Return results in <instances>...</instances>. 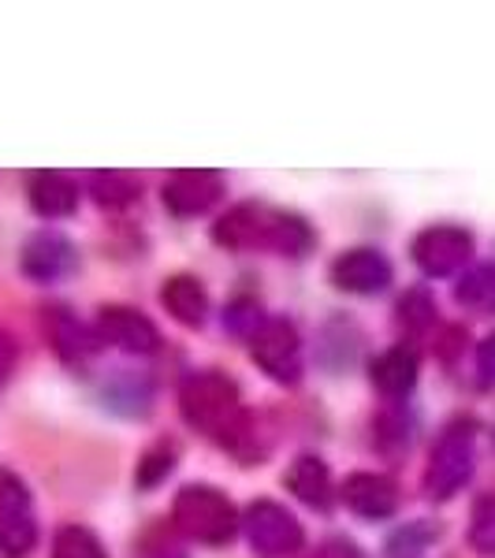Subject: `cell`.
<instances>
[{
    "label": "cell",
    "instance_id": "2",
    "mask_svg": "<svg viewBox=\"0 0 495 558\" xmlns=\"http://www.w3.org/2000/svg\"><path fill=\"white\" fill-rule=\"evenodd\" d=\"M179 410H183L186 425L213 439L228 436L239 425L242 413H246L239 399V384L228 380L224 373H194L183 384V391H179Z\"/></svg>",
    "mask_w": 495,
    "mask_h": 558
},
{
    "label": "cell",
    "instance_id": "30",
    "mask_svg": "<svg viewBox=\"0 0 495 558\" xmlns=\"http://www.w3.org/2000/svg\"><path fill=\"white\" fill-rule=\"evenodd\" d=\"M142 558H183V551H179L176 544H157V547H146Z\"/></svg>",
    "mask_w": 495,
    "mask_h": 558
},
{
    "label": "cell",
    "instance_id": "12",
    "mask_svg": "<svg viewBox=\"0 0 495 558\" xmlns=\"http://www.w3.org/2000/svg\"><path fill=\"white\" fill-rule=\"evenodd\" d=\"M79 254L75 242L64 239L60 231H38V235L26 239L23 254H20V268L26 279L34 283H52V279H64L68 272H75Z\"/></svg>",
    "mask_w": 495,
    "mask_h": 558
},
{
    "label": "cell",
    "instance_id": "24",
    "mask_svg": "<svg viewBox=\"0 0 495 558\" xmlns=\"http://www.w3.org/2000/svg\"><path fill=\"white\" fill-rule=\"evenodd\" d=\"M436 536H439V525H432V521H410L407 529H399V533L388 539V558H418Z\"/></svg>",
    "mask_w": 495,
    "mask_h": 558
},
{
    "label": "cell",
    "instance_id": "15",
    "mask_svg": "<svg viewBox=\"0 0 495 558\" xmlns=\"http://www.w3.org/2000/svg\"><path fill=\"white\" fill-rule=\"evenodd\" d=\"M26 194H31L34 213L45 220H60L79 209V186L64 172H34Z\"/></svg>",
    "mask_w": 495,
    "mask_h": 558
},
{
    "label": "cell",
    "instance_id": "29",
    "mask_svg": "<svg viewBox=\"0 0 495 558\" xmlns=\"http://www.w3.org/2000/svg\"><path fill=\"white\" fill-rule=\"evenodd\" d=\"M15 357H20V347H15V339L8 336L4 328H0V384L12 376V368H15Z\"/></svg>",
    "mask_w": 495,
    "mask_h": 558
},
{
    "label": "cell",
    "instance_id": "26",
    "mask_svg": "<svg viewBox=\"0 0 495 558\" xmlns=\"http://www.w3.org/2000/svg\"><path fill=\"white\" fill-rule=\"evenodd\" d=\"M172 470H176V447L157 444L138 462V476H134V481H138V488H153V484H160Z\"/></svg>",
    "mask_w": 495,
    "mask_h": 558
},
{
    "label": "cell",
    "instance_id": "6",
    "mask_svg": "<svg viewBox=\"0 0 495 558\" xmlns=\"http://www.w3.org/2000/svg\"><path fill=\"white\" fill-rule=\"evenodd\" d=\"M250 354L276 384L302 380V339L291 320L265 317V324L250 336Z\"/></svg>",
    "mask_w": 495,
    "mask_h": 558
},
{
    "label": "cell",
    "instance_id": "13",
    "mask_svg": "<svg viewBox=\"0 0 495 558\" xmlns=\"http://www.w3.org/2000/svg\"><path fill=\"white\" fill-rule=\"evenodd\" d=\"M41 324H45V336H49L52 350H57L64 362H86V357L101 347L97 331H89L68 305H49Z\"/></svg>",
    "mask_w": 495,
    "mask_h": 558
},
{
    "label": "cell",
    "instance_id": "27",
    "mask_svg": "<svg viewBox=\"0 0 495 558\" xmlns=\"http://www.w3.org/2000/svg\"><path fill=\"white\" fill-rule=\"evenodd\" d=\"M265 324V313H261V305L254 299H236L224 310V328L236 331V336H254V331Z\"/></svg>",
    "mask_w": 495,
    "mask_h": 558
},
{
    "label": "cell",
    "instance_id": "28",
    "mask_svg": "<svg viewBox=\"0 0 495 558\" xmlns=\"http://www.w3.org/2000/svg\"><path fill=\"white\" fill-rule=\"evenodd\" d=\"M476 376H481L484 387H495V336L476 347Z\"/></svg>",
    "mask_w": 495,
    "mask_h": 558
},
{
    "label": "cell",
    "instance_id": "3",
    "mask_svg": "<svg viewBox=\"0 0 495 558\" xmlns=\"http://www.w3.org/2000/svg\"><path fill=\"white\" fill-rule=\"evenodd\" d=\"M172 521L183 536L197 539V544L220 547L239 533V510L231 507V499L213 484H186L176 495Z\"/></svg>",
    "mask_w": 495,
    "mask_h": 558
},
{
    "label": "cell",
    "instance_id": "4",
    "mask_svg": "<svg viewBox=\"0 0 495 558\" xmlns=\"http://www.w3.org/2000/svg\"><path fill=\"white\" fill-rule=\"evenodd\" d=\"M476 425L466 417L451 421L444 432H439L436 447L428 454L425 465V495L428 499H451V495L462 488L473 476V462H476Z\"/></svg>",
    "mask_w": 495,
    "mask_h": 558
},
{
    "label": "cell",
    "instance_id": "16",
    "mask_svg": "<svg viewBox=\"0 0 495 558\" xmlns=\"http://www.w3.org/2000/svg\"><path fill=\"white\" fill-rule=\"evenodd\" d=\"M160 305L172 313V320H179L183 328H202L205 313H209V294L197 283L194 276H172L160 287Z\"/></svg>",
    "mask_w": 495,
    "mask_h": 558
},
{
    "label": "cell",
    "instance_id": "14",
    "mask_svg": "<svg viewBox=\"0 0 495 558\" xmlns=\"http://www.w3.org/2000/svg\"><path fill=\"white\" fill-rule=\"evenodd\" d=\"M343 499L358 518L384 521L399 510V488L381 473H350L343 484Z\"/></svg>",
    "mask_w": 495,
    "mask_h": 558
},
{
    "label": "cell",
    "instance_id": "23",
    "mask_svg": "<svg viewBox=\"0 0 495 558\" xmlns=\"http://www.w3.org/2000/svg\"><path fill=\"white\" fill-rule=\"evenodd\" d=\"M470 544L473 551L495 558V492L481 495L473 502V514H470Z\"/></svg>",
    "mask_w": 495,
    "mask_h": 558
},
{
    "label": "cell",
    "instance_id": "10",
    "mask_svg": "<svg viewBox=\"0 0 495 558\" xmlns=\"http://www.w3.org/2000/svg\"><path fill=\"white\" fill-rule=\"evenodd\" d=\"M331 283L347 294H381L391 287V260L381 254V250H369V246H358V250H347L331 260Z\"/></svg>",
    "mask_w": 495,
    "mask_h": 558
},
{
    "label": "cell",
    "instance_id": "9",
    "mask_svg": "<svg viewBox=\"0 0 495 558\" xmlns=\"http://www.w3.org/2000/svg\"><path fill=\"white\" fill-rule=\"evenodd\" d=\"M97 339L128 354H157L160 331L146 313L131 310V305H101L97 313Z\"/></svg>",
    "mask_w": 495,
    "mask_h": 558
},
{
    "label": "cell",
    "instance_id": "19",
    "mask_svg": "<svg viewBox=\"0 0 495 558\" xmlns=\"http://www.w3.org/2000/svg\"><path fill=\"white\" fill-rule=\"evenodd\" d=\"M455 302L473 313H495V265H476L458 279Z\"/></svg>",
    "mask_w": 495,
    "mask_h": 558
},
{
    "label": "cell",
    "instance_id": "21",
    "mask_svg": "<svg viewBox=\"0 0 495 558\" xmlns=\"http://www.w3.org/2000/svg\"><path fill=\"white\" fill-rule=\"evenodd\" d=\"M108 407L128 413V417H142V413H149V384L138 380V376H120L112 387L105 391Z\"/></svg>",
    "mask_w": 495,
    "mask_h": 558
},
{
    "label": "cell",
    "instance_id": "25",
    "mask_svg": "<svg viewBox=\"0 0 495 558\" xmlns=\"http://www.w3.org/2000/svg\"><path fill=\"white\" fill-rule=\"evenodd\" d=\"M436 320V305H432V294L425 291V287H413V291H407L399 299V324L407 331H425L428 324Z\"/></svg>",
    "mask_w": 495,
    "mask_h": 558
},
{
    "label": "cell",
    "instance_id": "22",
    "mask_svg": "<svg viewBox=\"0 0 495 558\" xmlns=\"http://www.w3.org/2000/svg\"><path fill=\"white\" fill-rule=\"evenodd\" d=\"M52 558H108L101 539L83 525H64L52 539Z\"/></svg>",
    "mask_w": 495,
    "mask_h": 558
},
{
    "label": "cell",
    "instance_id": "5",
    "mask_svg": "<svg viewBox=\"0 0 495 558\" xmlns=\"http://www.w3.org/2000/svg\"><path fill=\"white\" fill-rule=\"evenodd\" d=\"M242 525H246L250 547H254V555H261V558L299 555L302 544H305V533H302L299 518H294L287 507H280V502H273V499L250 502Z\"/></svg>",
    "mask_w": 495,
    "mask_h": 558
},
{
    "label": "cell",
    "instance_id": "17",
    "mask_svg": "<svg viewBox=\"0 0 495 558\" xmlns=\"http://www.w3.org/2000/svg\"><path fill=\"white\" fill-rule=\"evenodd\" d=\"M283 484L294 492V499L305 502V507H317V510L331 507V473L321 458H313V454L294 458L291 470L283 476Z\"/></svg>",
    "mask_w": 495,
    "mask_h": 558
},
{
    "label": "cell",
    "instance_id": "1",
    "mask_svg": "<svg viewBox=\"0 0 495 558\" xmlns=\"http://www.w3.org/2000/svg\"><path fill=\"white\" fill-rule=\"evenodd\" d=\"M213 242L224 250H276L283 257H305L317 235L299 213L246 202L213 223Z\"/></svg>",
    "mask_w": 495,
    "mask_h": 558
},
{
    "label": "cell",
    "instance_id": "11",
    "mask_svg": "<svg viewBox=\"0 0 495 558\" xmlns=\"http://www.w3.org/2000/svg\"><path fill=\"white\" fill-rule=\"evenodd\" d=\"M224 194L220 172L209 168H183L165 179V209L172 216H202L209 213Z\"/></svg>",
    "mask_w": 495,
    "mask_h": 558
},
{
    "label": "cell",
    "instance_id": "8",
    "mask_svg": "<svg viewBox=\"0 0 495 558\" xmlns=\"http://www.w3.org/2000/svg\"><path fill=\"white\" fill-rule=\"evenodd\" d=\"M410 254L425 276H451L473 257V235L455 223H436L413 239Z\"/></svg>",
    "mask_w": 495,
    "mask_h": 558
},
{
    "label": "cell",
    "instance_id": "7",
    "mask_svg": "<svg viewBox=\"0 0 495 558\" xmlns=\"http://www.w3.org/2000/svg\"><path fill=\"white\" fill-rule=\"evenodd\" d=\"M38 544V521L31 510V492L15 473L0 470V555L23 558Z\"/></svg>",
    "mask_w": 495,
    "mask_h": 558
},
{
    "label": "cell",
    "instance_id": "18",
    "mask_svg": "<svg viewBox=\"0 0 495 558\" xmlns=\"http://www.w3.org/2000/svg\"><path fill=\"white\" fill-rule=\"evenodd\" d=\"M373 384L388 399H407L418 384V354L410 347H391L373 362Z\"/></svg>",
    "mask_w": 495,
    "mask_h": 558
},
{
    "label": "cell",
    "instance_id": "20",
    "mask_svg": "<svg viewBox=\"0 0 495 558\" xmlns=\"http://www.w3.org/2000/svg\"><path fill=\"white\" fill-rule=\"evenodd\" d=\"M89 186H94V202L101 209H128L142 194V183L131 172H97Z\"/></svg>",
    "mask_w": 495,
    "mask_h": 558
}]
</instances>
